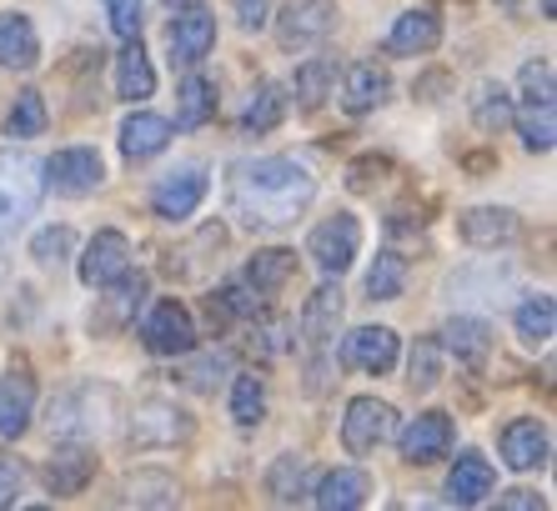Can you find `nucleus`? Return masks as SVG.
<instances>
[{
  "label": "nucleus",
  "instance_id": "f257e3e1",
  "mask_svg": "<svg viewBox=\"0 0 557 511\" xmlns=\"http://www.w3.org/2000/svg\"><path fill=\"white\" fill-rule=\"evenodd\" d=\"M232 216L251 230H282L317 201V176L286 155H261V161H242L226 186Z\"/></svg>",
  "mask_w": 557,
  "mask_h": 511
},
{
  "label": "nucleus",
  "instance_id": "f03ea898",
  "mask_svg": "<svg viewBox=\"0 0 557 511\" xmlns=\"http://www.w3.org/2000/svg\"><path fill=\"white\" fill-rule=\"evenodd\" d=\"M111 407H116V391H111V386L81 382L51 401L46 432H51V441H91V436H101L106 426H111Z\"/></svg>",
  "mask_w": 557,
  "mask_h": 511
},
{
  "label": "nucleus",
  "instance_id": "7ed1b4c3",
  "mask_svg": "<svg viewBox=\"0 0 557 511\" xmlns=\"http://www.w3.org/2000/svg\"><path fill=\"white\" fill-rule=\"evenodd\" d=\"M40 191H46L40 161H30L26 151H0V241L36 216Z\"/></svg>",
  "mask_w": 557,
  "mask_h": 511
},
{
  "label": "nucleus",
  "instance_id": "20e7f679",
  "mask_svg": "<svg viewBox=\"0 0 557 511\" xmlns=\"http://www.w3.org/2000/svg\"><path fill=\"white\" fill-rule=\"evenodd\" d=\"M196 422L186 416L176 401H141V407L131 411V422H126V441L136 451H166V447H182V441H191Z\"/></svg>",
  "mask_w": 557,
  "mask_h": 511
},
{
  "label": "nucleus",
  "instance_id": "39448f33",
  "mask_svg": "<svg viewBox=\"0 0 557 511\" xmlns=\"http://www.w3.org/2000/svg\"><path fill=\"white\" fill-rule=\"evenodd\" d=\"M307 256L317 261L322 276H342V271L362 256V221L351 216V211H337V216H326L322 226H311L307 236Z\"/></svg>",
  "mask_w": 557,
  "mask_h": 511
},
{
  "label": "nucleus",
  "instance_id": "423d86ee",
  "mask_svg": "<svg viewBox=\"0 0 557 511\" xmlns=\"http://www.w3.org/2000/svg\"><path fill=\"white\" fill-rule=\"evenodd\" d=\"M40 180H46L55 196H91L106 180V161L96 146H65V151H55L51 161L40 166Z\"/></svg>",
  "mask_w": 557,
  "mask_h": 511
},
{
  "label": "nucleus",
  "instance_id": "0eeeda50",
  "mask_svg": "<svg viewBox=\"0 0 557 511\" xmlns=\"http://www.w3.org/2000/svg\"><path fill=\"white\" fill-rule=\"evenodd\" d=\"M141 341L156 357H186L196 346V321L182 301H156L141 321Z\"/></svg>",
  "mask_w": 557,
  "mask_h": 511
},
{
  "label": "nucleus",
  "instance_id": "6e6552de",
  "mask_svg": "<svg viewBox=\"0 0 557 511\" xmlns=\"http://www.w3.org/2000/svg\"><path fill=\"white\" fill-rule=\"evenodd\" d=\"M392 426H397V411H392L387 401L357 397V401H347V416H342V447H347L351 457H367V451H376L387 441Z\"/></svg>",
  "mask_w": 557,
  "mask_h": 511
},
{
  "label": "nucleus",
  "instance_id": "1a4fd4ad",
  "mask_svg": "<svg viewBox=\"0 0 557 511\" xmlns=\"http://www.w3.org/2000/svg\"><path fill=\"white\" fill-rule=\"evenodd\" d=\"M211 191V176L201 166H176L171 176L156 180V191H151V211L161 221H186L196 216V205L207 201Z\"/></svg>",
  "mask_w": 557,
  "mask_h": 511
},
{
  "label": "nucleus",
  "instance_id": "9d476101",
  "mask_svg": "<svg viewBox=\"0 0 557 511\" xmlns=\"http://www.w3.org/2000/svg\"><path fill=\"white\" fill-rule=\"evenodd\" d=\"M166 40H171V61L191 71V65H201L211 55V46H216V15L191 0V5H182V15L171 21Z\"/></svg>",
  "mask_w": 557,
  "mask_h": 511
},
{
  "label": "nucleus",
  "instance_id": "9b49d317",
  "mask_svg": "<svg viewBox=\"0 0 557 511\" xmlns=\"http://www.w3.org/2000/svg\"><path fill=\"white\" fill-rule=\"evenodd\" d=\"M337 26V5L332 0H292L276 21V40L286 51H301V46H317V40L332 36Z\"/></svg>",
  "mask_w": 557,
  "mask_h": 511
},
{
  "label": "nucleus",
  "instance_id": "f8f14e48",
  "mask_svg": "<svg viewBox=\"0 0 557 511\" xmlns=\"http://www.w3.org/2000/svg\"><path fill=\"white\" fill-rule=\"evenodd\" d=\"M397 441H403V461H412V466H432V461H442L457 441L453 416H447V411H422V416H412V422L403 426Z\"/></svg>",
  "mask_w": 557,
  "mask_h": 511
},
{
  "label": "nucleus",
  "instance_id": "ddd939ff",
  "mask_svg": "<svg viewBox=\"0 0 557 511\" xmlns=\"http://www.w3.org/2000/svg\"><path fill=\"white\" fill-rule=\"evenodd\" d=\"M131 271V241L121 230H96L91 241H86V256H81V282L91 286V291H106L111 282H121Z\"/></svg>",
  "mask_w": 557,
  "mask_h": 511
},
{
  "label": "nucleus",
  "instance_id": "4468645a",
  "mask_svg": "<svg viewBox=\"0 0 557 511\" xmlns=\"http://www.w3.org/2000/svg\"><path fill=\"white\" fill-rule=\"evenodd\" d=\"M457 236H462L472 251H497V246H512L522 236V221L518 211L507 205H472L457 216Z\"/></svg>",
  "mask_w": 557,
  "mask_h": 511
},
{
  "label": "nucleus",
  "instance_id": "2eb2a0df",
  "mask_svg": "<svg viewBox=\"0 0 557 511\" xmlns=\"http://www.w3.org/2000/svg\"><path fill=\"white\" fill-rule=\"evenodd\" d=\"M403 357V346H397V332L392 326H357V332L342 341V361L367 376H387Z\"/></svg>",
  "mask_w": 557,
  "mask_h": 511
},
{
  "label": "nucleus",
  "instance_id": "dca6fc26",
  "mask_svg": "<svg viewBox=\"0 0 557 511\" xmlns=\"http://www.w3.org/2000/svg\"><path fill=\"white\" fill-rule=\"evenodd\" d=\"M497 447H503V461L512 472H532V466H543L547 451H553V436L537 416H518V422H507L503 436H497Z\"/></svg>",
  "mask_w": 557,
  "mask_h": 511
},
{
  "label": "nucleus",
  "instance_id": "f3484780",
  "mask_svg": "<svg viewBox=\"0 0 557 511\" xmlns=\"http://www.w3.org/2000/svg\"><path fill=\"white\" fill-rule=\"evenodd\" d=\"M442 351L467 371H482L487 357H493V326L482 316H453L442 326Z\"/></svg>",
  "mask_w": 557,
  "mask_h": 511
},
{
  "label": "nucleus",
  "instance_id": "a211bd4d",
  "mask_svg": "<svg viewBox=\"0 0 557 511\" xmlns=\"http://www.w3.org/2000/svg\"><path fill=\"white\" fill-rule=\"evenodd\" d=\"M30 416H36V376L15 366L0 376V436H5V441L26 436Z\"/></svg>",
  "mask_w": 557,
  "mask_h": 511
},
{
  "label": "nucleus",
  "instance_id": "6ab92c4d",
  "mask_svg": "<svg viewBox=\"0 0 557 511\" xmlns=\"http://www.w3.org/2000/svg\"><path fill=\"white\" fill-rule=\"evenodd\" d=\"M387 96H392V76L376 61H351L342 71V105L351 115H367L376 105H387Z\"/></svg>",
  "mask_w": 557,
  "mask_h": 511
},
{
  "label": "nucleus",
  "instance_id": "aec40b11",
  "mask_svg": "<svg viewBox=\"0 0 557 511\" xmlns=\"http://www.w3.org/2000/svg\"><path fill=\"white\" fill-rule=\"evenodd\" d=\"M493 486H497L493 461L478 457V451H462L453 461V472H447V501L453 507H482V501L493 497Z\"/></svg>",
  "mask_w": 557,
  "mask_h": 511
},
{
  "label": "nucleus",
  "instance_id": "412c9836",
  "mask_svg": "<svg viewBox=\"0 0 557 511\" xmlns=\"http://www.w3.org/2000/svg\"><path fill=\"white\" fill-rule=\"evenodd\" d=\"M367 497H372V476L362 466H337V472H326L322 482L311 486L307 501H317L322 511H357Z\"/></svg>",
  "mask_w": 557,
  "mask_h": 511
},
{
  "label": "nucleus",
  "instance_id": "4be33fe9",
  "mask_svg": "<svg viewBox=\"0 0 557 511\" xmlns=\"http://www.w3.org/2000/svg\"><path fill=\"white\" fill-rule=\"evenodd\" d=\"M171 136H176V126H171L166 115L136 111L121 121V151H126V161H151V155H161L171 146Z\"/></svg>",
  "mask_w": 557,
  "mask_h": 511
},
{
  "label": "nucleus",
  "instance_id": "5701e85b",
  "mask_svg": "<svg viewBox=\"0 0 557 511\" xmlns=\"http://www.w3.org/2000/svg\"><path fill=\"white\" fill-rule=\"evenodd\" d=\"M342 326V286H317V291L307 296V307H301V341L311 346V351H322L332 336H337Z\"/></svg>",
  "mask_w": 557,
  "mask_h": 511
},
{
  "label": "nucleus",
  "instance_id": "b1692460",
  "mask_svg": "<svg viewBox=\"0 0 557 511\" xmlns=\"http://www.w3.org/2000/svg\"><path fill=\"white\" fill-rule=\"evenodd\" d=\"M437 40H442L437 11H403L387 30V51L392 55H428V51H437Z\"/></svg>",
  "mask_w": 557,
  "mask_h": 511
},
{
  "label": "nucleus",
  "instance_id": "393cba45",
  "mask_svg": "<svg viewBox=\"0 0 557 511\" xmlns=\"http://www.w3.org/2000/svg\"><path fill=\"white\" fill-rule=\"evenodd\" d=\"M0 65H5V71H36L40 65L36 26L15 11H0Z\"/></svg>",
  "mask_w": 557,
  "mask_h": 511
},
{
  "label": "nucleus",
  "instance_id": "a878e982",
  "mask_svg": "<svg viewBox=\"0 0 557 511\" xmlns=\"http://www.w3.org/2000/svg\"><path fill=\"white\" fill-rule=\"evenodd\" d=\"M211 115H216V80L191 65V76L176 90V130H201Z\"/></svg>",
  "mask_w": 557,
  "mask_h": 511
},
{
  "label": "nucleus",
  "instance_id": "bb28decb",
  "mask_svg": "<svg viewBox=\"0 0 557 511\" xmlns=\"http://www.w3.org/2000/svg\"><path fill=\"white\" fill-rule=\"evenodd\" d=\"M292 276H297V251H286V246H267V251H257L247 261V286L261 296V301L282 291Z\"/></svg>",
  "mask_w": 557,
  "mask_h": 511
},
{
  "label": "nucleus",
  "instance_id": "cd10ccee",
  "mask_svg": "<svg viewBox=\"0 0 557 511\" xmlns=\"http://www.w3.org/2000/svg\"><path fill=\"white\" fill-rule=\"evenodd\" d=\"M96 476V457L86 447H65L51 457V466H46V486H51L55 497H76V491H86V482Z\"/></svg>",
  "mask_w": 557,
  "mask_h": 511
},
{
  "label": "nucleus",
  "instance_id": "c85d7f7f",
  "mask_svg": "<svg viewBox=\"0 0 557 511\" xmlns=\"http://www.w3.org/2000/svg\"><path fill=\"white\" fill-rule=\"evenodd\" d=\"M151 90H156V71L141 51V36H136V40H126V51L116 55V96L121 101H146Z\"/></svg>",
  "mask_w": 557,
  "mask_h": 511
},
{
  "label": "nucleus",
  "instance_id": "c756f323",
  "mask_svg": "<svg viewBox=\"0 0 557 511\" xmlns=\"http://www.w3.org/2000/svg\"><path fill=\"white\" fill-rule=\"evenodd\" d=\"M467 105H472L478 130H487V136H497L503 126H512V96H507L503 80H478L472 96H467Z\"/></svg>",
  "mask_w": 557,
  "mask_h": 511
},
{
  "label": "nucleus",
  "instance_id": "7c9ffc66",
  "mask_svg": "<svg viewBox=\"0 0 557 511\" xmlns=\"http://www.w3.org/2000/svg\"><path fill=\"white\" fill-rule=\"evenodd\" d=\"M267 491H272V501H282V507L307 501L311 497V466H307V457H297V451L276 457L272 472H267Z\"/></svg>",
  "mask_w": 557,
  "mask_h": 511
},
{
  "label": "nucleus",
  "instance_id": "2f4dec72",
  "mask_svg": "<svg viewBox=\"0 0 557 511\" xmlns=\"http://www.w3.org/2000/svg\"><path fill=\"white\" fill-rule=\"evenodd\" d=\"M557 101H522L512 105V121H518V136L528 151H553L557 146V121H553Z\"/></svg>",
  "mask_w": 557,
  "mask_h": 511
},
{
  "label": "nucleus",
  "instance_id": "473e14b6",
  "mask_svg": "<svg viewBox=\"0 0 557 511\" xmlns=\"http://www.w3.org/2000/svg\"><path fill=\"white\" fill-rule=\"evenodd\" d=\"M407 276H412V266H407L403 251H376L372 271H367V301H397V296L407 291Z\"/></svg>",
  "mask_w": 557,
  "mask_h": 511
},
{
  "label": "nucleus",
  "instance_id": "72a5a7b5",
  "mask_svg": "<svg viewBox=\"0 0 557 511\" xmlns=\"http://www.w3.org/2000/svg\"><path fill=\"white\" fill-rule=\"evenodd\" d=\"M332 80H337V61H332V55H311V61H301L297 76H292V96H297L301 111L322 105L326 96H332Z\"/></svg>",
  "mask_w": 557,
  "mask_h": 511
},
{
  "label": "nucleus",
  "instance_id": "f704fd0d",
  "mask_svg": "<svg viewBox=\"0 0 557 511\" xmlns=\"http://www.w3.org/2000/svg\"><path fill=\"white\" fill-rule=\"evenodd\" d=\"M282 115H286L282 86H276V80H261V86L251 90L247 111H242V130H247V136H267V130L282 126Z\"/></svg>",
  "mask_w": 557,
  "mask_h": 511
},
{
  "label": "nucleus",
  "instance_id": "c9c22d12",
  "mask_svg": "<svg viewBox=\"0 0 557 511\" xmlns=\"http://www.w3.org/2000/svg\"><path fill=\"white\" fill-rule=\"evenodd\" d=\"M46 121H51L46 96H40V90H21L15 105L5 111V136H11V141H36V136H46Z\"/></svg>",
  "mask_w": 557,
  "mask_h": 511
},
{
  "label": "nucleus",
  "instance_id": "e433bc0d",
  "mask_svg": "<svg viewBox=\"0 0 557 511\" xmlns=\"http://www.w3.org/2000/svg\"><path fill=\"white\" fill-rule=\"evenodd\" d=\"M141 296H146V276H121V282H111V296H106V311L101 316H91L96 332H116V326H126V316L136 307H141Z\"/></svg>",
  "mask_w": 557,
  "mask_h": 511
},
{
  "label": "nucleus",
  "instance_id": "4c0bfd02",
  "mask_svg": "<svg viewBox=\"0 0 557 511\" xmlns=\"http://www.w3.org/2000/svg\"><path fill=\"white\" fill-rule=\"evenodd\" d=\"M512 326H518V336H522L528 346L553 341V332H557V307H553V296H547V291L528 296V301L518 307V316H512Z\"/></svg>",
  "mask_w": 557,
  "mask_h": 511
},
{
  "label": "nucleus",
  "instance_id": "58836bf2",
  "mask_svg": "<svg viewBox=\"0 0 557 511\" xmlns=\"http://www.w3.org/2000/svg\"><path fill=\"white\" fill-rule=\"evenodd\" d=\"M121 501H126V507H176V476L136 472L126 486H121Z\"/></svg>",
  "mask_w": 557,
  "mask_h": 511
},
{
  "label": "nucleus",
  "instance_id": "ea45409f",
  "mask_svg": "<svg viewBox=\"0 0 557 511\" xmlns=\"http://www.w3.org/2000/svg\"><path fill=\"white\" fill-rule=\"evenodd\" d=\"M226 376H232V351H226V346L201 351L196 361H186V366H182V386H186V391H216Z\"/></svg>",
  "mask_w": 557,
  "mask_h": 511
},
{
  "label": "nucleus",
  "instance_id": "a19ab883",
  "mask_svg": "<svg viewBox=\"0 0 557 511\" xmlns=\"http://www.w3.org/2000/svg\"><path fill=\"white\" fill-rule=\"evenodd\" d=\"M232 416H236V426H261V416H267V386H261V376H236L232 382Z\"/></svg>",
  "mask_w": 557,
  "mask_h": 511
},
{
  "label": "nucleus",
  "instance_id": "79ce46f5",
  "mask_svg": "<svg viewBox=\"0 0 557 511\" xmlns=\"http://www.w3.org/2000/svg\"><path fill=\"white\" fill-rule=\"evenodd\" d=\"M407 371H412V376H407L412 391H432V386L442 382V341H417Z\"/></svg>",
  "mask_w": 557,
  "mask_h": 511
},
{
  "label": "nucleus",
  "instance_id": "37998d69",
  "mask_svg": "<svg viewBox=\"0 0 557 511\" xmlns=\"http://www.w3.org/2000/svg\"><path fill=\"white\" fill-rule=\"evenodd\" d=\"M292 341H297V321H286V316H267L257 326V357L261 361H276L292 351Z\"/></svg>",
  "mask_w": 557,
  "mask_h": 511
},
{
  "label": "nucleus",
  "instance_id": "c03bdc74",
  "mask_svg": "<svg viewBox=\"0 0 557 511\" xmlns=\"http://www.w3.org/2000/svg\"><path fill=\"white\" fill-rule=\"evenodd\" d=\"M71 251H76V230L71 226H46L36 241H30V256H36L40 266H61Z\"/></svg>",
  "mask_w": 557,
  "mask_h": 511
},
{
  "label": "nucleus",
  "instance_id": "a18cd8bd",
  "mask_svg": "<svg viewBox=\"0 0 557 511\" xmlns=\"http://www.w3.org/2000/svg\"><path fill=\"white\" fill-rule=\"evenodd\" d=\"M257 311H261V296L247 282H232L211 296V316H257Z\"/></svg>",
  "mask_w": 557,
  "mask_h": 511
},
{
  "label": "nucleus",
  "instance_id": "49530a36",
  "mask_svg": "<svg viewBox=\"0 0 557 511\" xmlns=\"http://www.w3.org/2000/svg\"><path fill=\"white\" fill-rule=\"evenodd\" d=\"M518 80H522V101H557V80L547 61H528Z\"/></svg>",
  "mask_w": 557,
  "mask_h": 511
},
{
  "label": "nucleus",
  "instance_id": "de8ad7c7",
  "mask_svg": "<svg viewBox=\"0 0 557 511\" xmlns=\"http://www.w3.org/2000/svg\"><path fill=\"white\" fill-rule=\"evenodd\" d=\"M141 5H146V0H106L111 30H116L121 40H136V36H141Z\"/></svg>",
  "mask_w": 557,
  "mask_h": 511
},
{
  "label": "nucleus",
  "instance_id": "09e8293b",
  "mask_svg": "<svg viewBox=\"0 0 557 511\" xmlns=\"http://www.w3.org/2000/svg\"><path fill=\"white\" fill-rule=\"evenodd\" d=\"M21 491H26V472H21V461L0 457V511L15 507V501H21Z\"/></svg>",
  "mask_w": 557,
  "mask_h": 511
},
{
  "label": "nucleus",
  "instance_id": "8fccbe9b",
  "mask_svg": "<svg viewBox=\"0 0 557 511\" xmlns=\"http://www.w3.org/2000/svg\"><path fill=\"white\" fill-rule=\"evenodd\" d=\"M272 21V0H236V26L242 30H261Z\"/></svg>",
  "mask_w": 557,
  "mask_h": 511
},
{
  "label": "nucleus",
  "instance_id": "3c124183",
  "mask_svg": "<svg viewBox=\"0 0 557 511\" xmlns=\"http://www.w3.org/2000/svg\"><path fill=\"white\" fill-rule=\"evenodd\" d=\"M387 166V155H362V161H351L347 171V186L351 191H372V171Z\"/></svg>",
  "mask_w": 557,
  "mask_h": 511
},
{
  "label": "nucleus",
  "instance_id": "603ef678",
  "mask_svg": "<svg viewBox=\"0 0 557 511\" xmlns=\"http://www.w3.org/2000/svg\"><path fill=\"white\" fill-rule=\"evenodd\" d=\"M497 507H507V511H537V507H543V497H537V491H522V486H518V491H507Z\"/></svg>",
  "mask_w": 557,
  "mask_h": 511
},
{
  "label": "nucleus",
  "instance_id": "864d4df0",
  "mask_svg": "<svg viewBox=\"0 0 557 511\" xmlns=\"http://www.w3.org/2000/svg\"><path fill=\"white\" fill-rule=\"evenodd\" d=\"M543 15L553 21V15H557V0H543Z\"/></svg>",
  "mask_w": 557,
  "mask_h": 511
},
{
  "label": "nucleus",
  "instance_id": "5fc2aeb1",
  "mask_svg": "<svg viewBox=\"0 0 557 511\" xmlns=\"http://www.w3.org/2000/svg\"><path fill=\"white\" fill-rule=\"evenodd\" d=\"M497 5H503V11H518V5H522V0H497Z\"/></svg>",
  "mask_w": 557,
  "mask_h": 511
},
{
  "label": "nucleus",
  "instance_id": "6e6d98bb",
  "mask_svg": "<svg viewBox=\"0 0 557 511\" xmlns=\"http://www.w3.org/2000/svg\"><path fill=\"white\" fill-rule=\"evenodd\" d=\"M166 5H171V11H182V5H191V0H166Z\"/></svg>",
  "mask_w": 557,
  "mask_h": 511
},
{
  "label": "nucleus",
  "instance_id": "4d7b16f0",
  "mask_svg": "<svg viewBox=\"0 0 557 511\" xmlns=\"http://www.w3.org/2000/svg\"><path fill=\"white\" fill-rule=\"evenodd\" d=\"M0 282H5V261H0Z\"/></svg>",
  "mask_w": 557,
  "mask_h": 511
}]
</instances>
